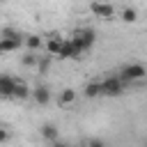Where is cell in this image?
Masks as SVG:
<instances>
[{
	"label": "cell",
	"instance_id": "14",
	"mask_svg": "<svg viewBox=\"0 0 147 147\" xmlns=\"http://www.w3.org/2000/svg\"><path fill=\"white\" fill-rule=\"evenodd\" d=\"M122 21H126V23L138 21V11H136V9H124V11H122Z\"/></svg>",
	"mask_w": 147,
	"mask_h": 147
},
{
	"label": "cell",
	"instance_id": "6",
	"mask_svg": "<svg viewBox=\"0 0 147 147\" xmlns=\"http://www.w3.org/2000/svg\"><path fill=\"white\" fill-rule=\"evenodd\" d=\"M83 51L76 46V41L69 37V39H64V44H62V48H60V53H57V57H62V60H67V57H78Z\"/></svg>",
	"mask_w": 147,
	"mask_h": 147
},
{
	"label": "cell",
	"instance_id": "7",
	"mask_svg": "<svg viewBox=\"0 0 147 147\" xmlns=\"http://www.w3.org/2000/svg\"><path fill=\"white\" fill-rule=\"evenodd\" d=\"M64 39H67V37H62V34H51L48 41H46V51H48L51 55H57L60 48H62V44H64Z\"/></svg>",
	"mask_w": 147,
	"mask_h": 147
},
{
	"label": "cell",
	"instance_id": "1",
	"mask_svg": "<svg viewBox=\"0 0 147 147\" xmlns=\"http://www.w3.org/2000/svg\"><path fill=\"white\" fill-rule=\"evenodd\" d=\"M71 39L76 41V46H78L80 51H87V48L94 44V32H92L90 28H80V30H76V32L71 34Z\"/></svg>",
	"mask_w": 147,
	"mask_h": 147
},
{
	"label": "cell",
	"instance_id": "12",
	"mask_svg": "<svg viewBox=\"0 0 147 147\" xmlns=\"http://www.w3.org/2000/svg\"><path fill=\"white\" fill-rule=\"evenodd\" d=\"M41 136L46 138V140H57V126H53V124H44L41 126Z\"/></svg>",
	"mask_w": 147,
	"mask_h": 147
},
{
	"label": "cell",
	"instance_id": "3",
	"mask_svg": "<svg viewBox=\"0 0 147 147\" xmlns=\"http://www.w3.org/2000/svg\"><path fill=\"white\" fill-rule=\"evenodd\" d=\"M92 14L96 16V18H103V21H110V18H115V7L110 5V2H101V0H96V2H92Z\"/></svg>",
	"mask_w": 147,
	"mask_h": 147
},
{
	"label": "cell",
	"instance_id": "5",
	"mask_svg": "<svg viewBox=\"0 0 147 147\" xmlns=\"http://www.w3.org/2000/svg\"><path fill=\"white\" fill-rule=\"evenodd\" d=\"M14 85H16V78L14 76L0 74V96L2 99H11L14 96Z\"/></svg>",
	"mask_w": 147,
	"mask_h": 147
},
{
	"label": "cell",
	"instance_id": "10",
	"mask_svg": "<svg viewBox=\"0 0 147 147\" xmlns=\"http://www.w3.org/2000/svg\"><path fill=\"white\" fill-rule=\"evenodd\" d=\"M30 94V90H28V85H25V80H21V78H16V85H14V99H25Z\"/></svg>",
	"mask_w": 147,
	"mask_h": 147
},
{
	"label": "cell",
	"instance_id": "18",
	"mask_svg": "<svg viewBox=\"0 0 147 147\" xmlns=\"http://www.w3.org/2000/svg\"><path fill=\"white\" fill-rule=\"evenodd\" d=\"M23 62H25V64H34V57H32V55H28V57H23Z\"/></svg>",
	"mask_w": 147,
	"mask_h": 147
},
{
	"label": "cell",
	"instance_id": "11",
	"mask_svg": "<svg viewBox=\"0 0 147 147\" xmlns=\"http://www.w3.org/2000/svg\"><path fill=\"white\" fill-rule=\"evenodd\" d=\"M76 101V92L71 90V87H64L62 92H60V103L62 106H69V103H74Z\"/></svg>",
	"mask_w": 147,
	"mask_h": 147
},
{
	"label": "cell",
	"instance_id": "16",
	"mask_svg": "<svg viewBox=\"0 0 147 147\" xmlns=\"http://www.w3.org/2000/svg\"><path fill=\"white\" fill-rule=\"evenodd\" d=\"M9 138H11V133H9V129H7V126H0V145H5V142H9Z\"/></svg>",
	"mask_w": 147,
	"mask_h": 147
},
{
	"label": "cell",
	"instance_id": "4",
	"mask_svg": "<svg viewBox=\"0 0 147 147\" xmlns=\"http://www.w3.org/2000/svg\"><path fill=\"white\" fill-rule=\"evenodd\" d=\"M122 85H124L122 78H106V80L101 83V94H106V96H117V94H122Z\"/></svg>",
	"mask_w": 147,
	"mask_h": 147
},
{
	"label": "cell",
	"instance_id": "9",
	"mask_svg": "<svg viewBox=\"0 0 147 147\" xmlns=\"http://www.w3.org/2000/svg\"><path fill=\"white\" fill-rule=\"evenodd\" d=\"M32 96H34V101L37 103H48V99H51V92H48V87H44V85H39V87H34L32 90Z\"/></svg>",
	"mask_w": 147,
	"mask_h": 147
},
{
	"label": "cell",
	"instance_id": "15",
	"mask_svg": "<svg viewBox=\"0 0 147 147\" xmlns=\"http://www.w3.org/2000/svg\"><path fill=\"white\" fill-rule=\"evenodd\" d=\"M25 44H28V48H30V51H34V48H39V46H41V39H39V37H28V39H25Z\"/></svg>",
	"mask_w": 147,
	"mask_h": 147
},
{
	"label": "cell",
	"instance_id": "2",
	"mask_svg": "<svg viewBox=\"0 0 147 147\" xmlns=\"http://www.w3.org/2000/svg\"><path fill=\"white\" fill-rule=\"evenodd\" d=\"M145 76H147V69H145L142 64L133 62V64H126V67L122 69V76H119V78H122L124 83H126V80L131 83V80H140V78H145Z\"/></svg>",
	"mask_w": 147,
	"mask_h": 147
},
{
	"label": "cell",
	"instance_id": "17",
	"mask_svg": "<svg viewBox=\"0 0 147 147\" xmlns=\"http://www.w3.org/2000/svg\"><path fill=\"white\" fill-rule=\"evenodd\" d=\"M87 147H103V140H99V138H92V140L87 142Z\"/></svg>",
	"mask_w": 147,
	"mask_h": 147
},
{
	"label": "cell",
	"instance_id": "13",
	"mask_svg": "<svg viewBox=\"0 0 147 147\" xmlns=\"http://www.w3.org/2000/svg\"><path fill=\"white\" fill-rule=\"evenodd\" d=\"M101 94V83H87L85 85V96H99Z\"/></svg>",
	"mask_w": 147,
	"mask_h": 147
},
{
	"label": "cell",
	"instance_id": "19",
	"mask_svg": "<svg viewBox=\"0 0 147 147\" xmlns=\"http://www.w3.org/2000/svg\"><path fill=\"white\" fill-rule=\"evenodd\" d=\"M53 147H69V145H64V142H60V140H53Z\"/></svg>",
	"mask_w": 147,
	"mask_h": 147
},
{
	"label": "cell",
	"instance_id": "8",
	"mask_svg": "<svg viewBox=\"0 0 147 147\" xmlns=\"http://www.w3.org/2000/svg\"><path fill=\"white\" fill-rule=\"evenodd\" d=\"M21 41H23V39H7V37H0V55L11 53V51H18V48H21Z\"/></svg>",
	"mask_w": 147,
	"mask_h": 147
}]
</instances>
